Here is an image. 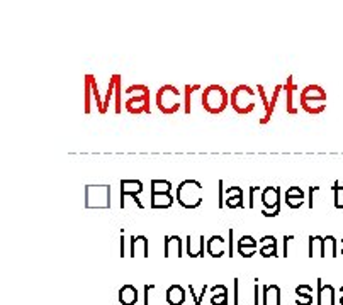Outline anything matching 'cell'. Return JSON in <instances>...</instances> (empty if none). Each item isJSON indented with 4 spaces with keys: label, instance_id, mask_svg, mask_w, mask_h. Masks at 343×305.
<instances>
[{
    "label": "cell",
    "instance_id": "obj_1",
    "mask_svg": "<svg viewBox=\"0 0 343 305\" xmlns=\"http://www.w3.org/2000/svg\"><path fill=\"white\" fill-rule=\"evenodd\" d=\"M201 105L204 107L206 112L213 115H218L221 112L226 110V107L230 105V94L226 92L224 86L221 85H209L206 86L201 94Z\"/></svg>",
    "mask_w": 343,
    "mask_h": 305
},
{
    "label": "cell",
    "instance_id": "obj_2",
    "mask_svg": "<svg viewBox=\"0 0 343 305\" xmlns=\"http://www.w3.org/2000/svg\"><path fill=\"white\" fill-rule=\"evenodd\" d=\"M230 105L240 115H248L256 109V92L250 85H238L230 94Z\"/></svg>",
    "mask_w": 343,
    "mask_h": 305
},
{
    "label": "cell",
    "instance_id": "obj_3",
    "mask_svg": "<svg viewBox=\"0 0 343 305\" xmlns=\"http://www.w3.org/2000/svg\"><path fill=\"white\" fill-rule=\"evenodd\" d=\"M182 97L184 94L180 92L177 86L174 85H163L160 86L158 92H156V107H158V110L161 114L165 115H172L175 114V112L180 110V107H182Z\"/></svg>",
    "mask_w": 343,
    "mask_h": 305
},
{
    "label": "cell",
    "instance_id": "obj_4",
    "mask_svg": "<svg viewBox=\"0 0 343 305\" xmlns=\"http://www.w3.org/2000/svg\"><path fill=\"white\" fill-rule=\"evenodd\" d=\"M301 107L311 115L321 114L326 109V92L320 85H307L301 92Z\"/></svg>",
    "mask_w": 343,
    "mask_h": 305
},
{
    "label": "cell",
    "instance_id": "obj_5",
    "mask_svg": "<svg viewBox=\"0 0 343 305\" xmlns=\"http://www.w3.org/2000/svg\"><path fill=\"white\" fill-rule=\"evenodd\" d=\"M180 207L197 208L203 203V185L197 180H184L177 187V198Z\"/></svg>",
    "mask_w": 343,
    "mask_h": 305
},
{
    "label": "cell",
    "instance_id": "obj_6",
    "mask_svg": "<svg viewBox=\"0 0 343 305\" xmlns=\"http://www.w3.org/2000/svg\"><path fill=\"white\" fill-rule=\"evenodd\" d=\"M110 185H85V208H110Z\"/></svg>",
    "mask_w": 343,
    "mask_h": 305
},
{
    "label": "cell",
    "instance_id": "obj_7",
    "mask_svg": "<svg viewBox=\"0 0 343 305\" xmlns=\"http://www.w3.org/2000/svg\"><path fill=\"white\" fill-rule=\"evenodd\" d=\"M124 109L129 112V114H150L151 107H150V92H146L145 95L136 97V99H128L124 102Z\"/></svg>",
    "mask_w": 343,
    "mask_h": 305
},
{
    "label": "cell",
    "instance_id": "obj_8",
    "mask_svg": "<svg viewBox=\"0 0 343 305\" xmlns=\"http://www.w3.org/2000/svg\"><path fill=\"white\" fill-rule=\"evenodd\" d=\"M208 242L204 236H187L185 239V251L190 258H203L204 256V244Z\"/></svg>",
    "mask_w": 343,
    "mask_h": 305
},
{
    "label": "cell",
    "instance_id": "obj_9",
    "mask_svg": "<svg viewBox=\"0 0 343 305\" xmlns=\"http://www.w3.org/2000/svg\"><path fill=\"white\" fill-rule=\"evenodd\" d=\"M165 258L175 256L182 258L184 256V242L180 236H166L165 237Z\"/></svg>",
    "mask_w": 343,
    "mask_h": 305
},
{
    "label": "cell",
    "instance_id": "obj_10",
    "mask_svg": "<svg viewBox=\"0 0 343 305\" xmlns=\"http://www.w3.org/2000/svg\"><path fill=\"white\" fill-rule=\"evenodd\" d=\"M262 205L264 208H275L280 205V188L267 187L262 190Z\"/></svg>",
    "mask_w": 343,
    "mask_h": 305
},
{
    "label": "cell",
    "instance_id": "obj_11",
    "mask_svg": "<svg viewBox=\"0 0 343 305\" xmlns=\"http://www.w3.org/2000/svg\"><path fill=\"white\" fill-rule=\"evenodd\" d=\"M318 305H335V288L331 285H321L318 278Z\"/></svg>",
    "mask_w": 343,
    "mask_h": 305
},
{
    "label": "cell",
    "instance_id": "obj_12",
    "mask_svg": "<svg viewBox=\"0 0 343 305\" xmlns=\"http://www.w3.org/2000/svg\"><path fill=\"white\" fill-rule=\"evenodd\" d=\"M131 256L133 258H148V239L145 236L131 237Z\"/></svg>",
    "mask_w": 343,
    "mask_h": 305
},
{
    "label": "cell",
    "instance_id": "obj_13",
    "mask_svg": "<svg viewBox=\"0 0 343 305\" xmlns=\"http://www.w3.org/2000/svg\"><path fill=\"white\" fill-rule=\"evenodd\" d=\"M208 254L209 256H213V258H221L224 254V251H226V241H224V237L223 236H211L209 239H208Z\"/></svg>",
    "mask_w": 343,
    "mask_h": 305
},
{
    "label": "cell",
    "instance_id": "obj_14",
    "mask_svg": "<svg viewBox=\"0 0 343 305\" xmlns=\"http://www.w3.org/2000/svg\"><path fill=\"white\" fill-rule=\"evenodd\" d=\"M307 256L325 258V237L321 236H309L307 237Z\"/></svg>",
    "mask_w": 343,
    "mask_h": 305
},
{
    "label": "cell",
    "instance_id": "obj_15",
    "mask_svg": "<svg viewBox=\"0 0 343 305\" xmlns=\"http://www.w3.org/2000/svg\"><path fill=\"white\" fill-rule=\"evenodd\" d=\"M165 297L168 305H182L185 302V290L180 285H172L166 288Z\"/></svg>",
    "mask_w": 343,
    "mask_h": 305
},
{
    "label": "cell",
    "instance_id": "obj_16",
    "mask_svg": "<svg viewBox=\"0 0 343 305\" xmlns=\"http://www.w3.org/2000/svg\"><path fill=\"white\" fill-rule=\"evenodd\" d=\"M262 305H280V288L277 285H265Z\"/></svg>",
    "mask_w": 343,
    "mask_h": 305
},
{
    "label": "cell",
    "instance_id": "obj_17",
    "mask_svg": "<svg viewBox=\"0 0 343 305\" xmlns=\"http://www.w3.org/2000/svg\"><path fill=\"white\" fill-rule=\"evenodd\" d=\"M284 90H285V94H287V105H285V109H287V112H289L291 115H296L297 114V109L294 107V102H292V95H294V92L297 90V85H296L294 76H292V75L287 76V81H285V85H284Z\"/></svg>",
    "mask_w": 343,
    "mask_h": 305
},
{
    "label": "cell",
    "instance_id": "obj_18",
    "mask_svg": "<svg viewBox=\"0 0 343 305\" xmlns=\"http://www.w3.org/2000/svg\"><path fill=\"white\" fill-rule=\"evenodd\" d=\"M119 302L123 305H134L138 302V290L133 285H124L119 290Z\"/></svg>",
    "mask_w": 343,
    "mask_h": 305
},
{
    "label": "cell",
    "instance_id": "obj_19",
    "mask_svg": "<svg viewBox=\"0 0 343 305\" xmlns=\"http://www.w3.org/2000/svg\"><path fill=\"white\" fill-rule=\"evenodd\" d=\"M143 192V183L139 180H121V197L139 195Z\"/></svg>",
    "mask_w": 343,
    "mask_h": 305
},
{
    "label": "cell",
    "instance_id": "obj_20",
    "mask_svg": "<svg viewBox=\"0 0 343 305\" xmlns=\"http://www.w3.org/2000/svg\"><path fill=\"white\" fill-rule=\"evenodd\" d=\"M201 92V85H185L184 88V109L185 114H190L192 112V105H194V95H197Z\"/></svg>",
    "mask_w": 343,
    "mask_h": 305
},
{
    "label": "cell",
    "instance_id": "obj_21",
    "mask_svg": "<svg viewBox=\"0 0 343 305\" xmlns=\"http://www.w3.org/2000/svg\"><path fill=\"white\" fill-rule=\"evenodd\" d=\"M175 198L172 193H151V207L153 208H168Z\"/></svg>",
    "mask_w": 343,
    "mask_h": 305
},
{
    "label": "cell",
    "instance_id": "obj_22",
    "mask_svg": "<svg viewBox=\"0 0 343 305\" xmlns=\"http://www.w3.org/2000/svg\"><path fill=\"white\" fill-rule=\"evenodd\" d=\"M280 90H284V86L275 85V88H274V92H272V97H270L269 110H267V112H265V115L260 119V124H267V122H269V120L272 119V115H274V110H275V105H277V102H279V94H280Z\"/></svg>",
    "mask_w": 343,
    "mask_h": 305
},
{
    "label": "cell",
    "instance_id": "obj_23",
    "mask_svg": "<svg viewBox=\"0 0 343 305\" xmlns=\"http://www.w3.org/2000/svg\"><path fill=\"white\" fill-rule=\"evenodd\" d=\"M112 80H114V109H116V114H121V110H123V102H121V75H112Z\"/></svg>",
    "mask_w": 343,
    "mask_h": 305
},
{
    "label": "cell",
    "instance_id": "obj_24",
    "mask_svg": "<svg viewBox=\"0 0 343 305\" xmlns=\"http://www.w3.org/2000/svg\"><path fill=\"white\" fill-rule=\"evenodd\" d=\"M121 207H123L124 210H128L131 207H136V208H139V210H143L145 203L139 200L138 195H124V197H121Z\"/></svg>",
    "mask_w": 343,
    "mask_h": 305
},
{
    "label": "cell",
    "instance_id": "obj_25",
    "mask_svg": "<svg viewBox=\"0 0 343 305\" xmlns=\"http://www.w3.org/2000/svg\"><path fill=\"white\" fill-rule=\"evenodd\" d=\"M92 83H90V73L85 75V114H90L92 112Z\"/></svg>",
    "mask_w": 343,
    "mask_h": 305
},
{
    "label": "cell",
    "instance_id": "obj_26",
    "mask_svg": "<svg viewBox=\"0 0 343 305\" xmlns=\"http://www.w3.org/2000/svg\"><path fill=\"white\" fill-rule=\"evenodd\" d=\"M146 92H150V88L143 83H136V85H129L128 88L124 90V94L128 95V99H136V97L145 95Z\"/></svg>",
    "mask_w": 343,
    "mask_h": 305
},
{
    "label": "cell",
    "instance_id": "obj_27",
    "mask_svg": "<svg viewBox=\"0 0 343 305\" xmlns=\"http://www.w3.org/2000/svg\"><path fill=\"white\" fill-rule=\"evenodd\" d=\"M172 183L168 180H151V193H170Z\"/></svg>",
    "mask_w": 343,
    "mask_h": 305
},
{
    "label": "cell",
    "instance_id": "obj_28",
    "mask_svg": "<svg viewBox=\"0 0 343 305\" xmlns=\"http://www.w3.org/2000/svg\"><path fill=\"white\" fill-rule=\"evenodd\" d=\"M336 256V239L333 236H325V258Z\"/></svg>",
    "mask_w": 343,
    "mask_h": 305
},
{
    "label": "cell",
    "instance_id": "obj_29",
    "mask_svg": "<svg viewBox=\"0 0 343 305\" xmlns=\"http://www.w3.org/2000/svg\"><path fill=\"white\" fill-rule=\"evenodd\" d=\"M331 192L335 193V208H343V187H340V181H335Z\"/></svg>",
    "mask_w": 343,
    "mask_h": 305
},
{
    "label": "cell",
    "instance_id": "obj_30",
    "mask_svg": "<svg viewBox=\"0 0 343 305\" xmlns=\"http://www.w3.org/2000/svg\"><path fill=\"white\" fill-rule=\"evenodd\" d=\"M226 205L230 208H243L245 207V202H243V193L241 195H233V197H228L226 198Z\"/></svg>",
    "mask_w": 343,
    "mask_h": 305
},
{
    "label": "cell",
    "instance_id": "obj_31",
    "mask_svg": "<svg viewBox=\"0 0 343 305\" xmlns=\"http://www.w3.org/2000/svg\"><path fill=\"white\" fill-rule=\"evenodd\" d=\"M284 198H304V192L299 187H289L284 193Z\"/></svg>",
    "mask_w": 343,
    "mask_h": 305
},
{
    "label": "cell",
    "instance_id": "obj_32",
    "mask_svg": "<svg viewBox=\"0 0 343 305\" xmlns=\"http://www.w3.org/2000/svg\"><path fill=\"white\" fill-rule=\"evenodd\" d=\"M114 80L112 76H110V81H109V86H107V92H105V97H104V110L107 112V107H109V100L114 97Z\"/></svg>",
    "mask_w": 343,
    "mask_h": 305
},
{
    "label": "cell",
    "instance_id": "obj_33",
    "mask_svg": "<svg viewBox=\"0 0 343 305\" xmlns=\"http://www.w3.org/2000/svg\"><path fill=\"white\" fill-rule=\"evenodd\" d=\"M256 94H259V97L262 99V102H264V109L265 112L269 110V105H270V99L267 97V92H265V86L264 85H256Z\"/></svg>",
    "mask_w": 343,
    "mask_h": 305
},
{
    "label": "cell",
    "instance_id": "obj_34",
    "mask_svg": "<svg viewBox=\"0 0 343 305\" xmlns=\"http://www.w3.org/2000/svg\"><path fill=\"white\" fill-rule=\"evenodd\" d=\"M260 254L264 258H274V256H279L277 254V246H262L260 248Z\"/></svg>",
    "mask_w": 343,
    "mask_h": 305
},
{
    "label": "cell",
    "instance_id": "obj_35",
    "mask_svg": "<svg viewBox=\"0 0 343 305\" xmlns=\"http://www.w3.org/2000/svg\"><path fill=\"white\" fill-rule=\"evenodd\" d=\"M228 236H230V241H228V256L233 258L235 256V229L230 227L228 229Z\"/></svg>",
    "mask_w": 343,
    "mask_h": 305
},
{
    "label": "cell",
    "instance_id": "obj_36",
    "mask_svg": "<svg viewBox=\"0 0 343 305\" xmlns=\"http://www.w3.org/2000/svg\"><path fill=\"white\" fill-rule=\"evenodd\" d=\"M236 248H238V253L243 258H251L253 254H256V248L253 246H236Z\"/></svg>",
    "mask_w": 343,
    "mask_h": 305
},
{
    "label": "cell",
    "instance_id": "obj_37",
    "mask_svg": "<svg viewBox=\"0 0 343 305\" xmlns=\"http://www.w3.org/2000/svg\"><path fill=\"white\" fill-rule=\"evenodd\" d=\"M256 244H259V241L253 239L251 236H241L238 239V246H253V248H256Z\"/></svg>",
    "mask_w": 343,
    "mask_h": 305
},
{
    "label": "cell",
    "instance_id": "obj_38",
    "mask_svg": "<svg viewBox=\"0 0 343 305\" xmlns=\"http://www.w3.org/2000/svg\"><path fill=\"white\" fill-rule=\"evenodd\" d=\"M320 190V187H309V190H307V207L309 208H315V193Z\"/></svg>",
    "mask_w": 343,
    "mask_h": 305
},
{
    "label": "cell",
    "instance_id": "obj_39",
    "mask_svg": "<svg viewBox=\"0 0 343 305\" xmlns=\"http://www.w3.org/2000/svg\"><path fill=\"white\" fill-rule=\"evenodd\" d=\"M219 185V192H218V207L219 208H224V181L219 180L218 181Z\"/></svg>",
    "mask_w": 343,
    "mask_h": 305
},
{
    "label": "cell",
    "instance_id": "obj_40",
    "mask_svg": "<svg viewBox=\"0 0 343 305\" xmlns=\"http://www.w3.org/2000/svg\"><path fill=\"white\" fill-rule=\"evenodd\" d=\"M211 303L213 305H228V293L226 295H216V297H211Z\"/></svg>",
    "mask_w": 343,
    "mask_h": 305
},
{
    "label": "cell",
    "instance_id": "obj_41",
    "mask_svg": "<svg viewBox=\"0 0 343 305\" xmlns=\"http://www.w3.org/2000/svg\"><path fill=\"white\" fill-rule=\"evenodd\" d=\"M296 303L297 305H311L312 295H296Z\"/></svg>",
    "mask_w": 343,
    "mask_h": 305
},
{
    "label": "cell",
    "instance_id": "obj_42",
    "mask_svg": "<svg viewBox=\"0 0 343 305\" xmlns=\"http://www.w3.org/2000/svg\"><path fill=\"white\" fill-rule=\"evenodd\" d=\"M126 246H128V239L124 237V231H123V236L119 239V256L124 258L128 256V253H126Z\"/></svg>",
    "mask_w": 343,
    "mask_h": 305
},
{
    "label": "cell",
    "instance_id": "obj_43",
    "mask_svg": "<svg viewBox=\"0 0 343 305\" xmlns=\"http://www.w3.org/2000/svg\"><path fill=\"white\" fill-rule=\"evenodd\" d=\"M228 293V288L224 287V285H214L213 288H211V297H216V295H226Z\"/></svg>",
    "mask_w": 343,
    "mask_h": 305
},
{
    "label": "cell",
    "instance_id": "obj_44",
    "mask_svg": "<svg viewBox=\"0 0 343 305\" xmlns=\"http://www.w3.org/2000/svg\"><path fill=\"white\" fill-rule=\"evenodd\" d=\"M296 295H312V287H309V285H297Z\"/></svg>",
    "mask_w": 343,
    "mask_h": 305
},
{
    "label": "cell",
    "instance_id": "obj_45",
    "mask_svg": "<svg viewBox=\"0 0 343 305\" xmlns=\"http://www.w3.org/2000/svg\"><path fill=\"white\" fill-rule=\"evenodd\" d=\"M284 200L291 208H299L304 203V198H284Z\"/></svg>",
    "mask_w": 343,
    "mask_h": 305
},
{
    "label": "cell",
    "instance_id": "obj_46",
    "mask_svg": "<svg viewBox=\"0 0 343 305\" xmlns=\"http://www.w3.org/2000/svg\"><path fill=\"white\" fill-rule=\"evenodd\" d=\"M280 214V205H277L275 208H262V216L265 217H275Z\"/></svg>",
    "mask_w": 343,
    "mask_h": 305
},
{
    "label": "cell",
    "instance_id": "obj_47",
    "mask_svg": "<svg viewBox=\"0 0 343 305\" xmlns=\"http://www.w3.org/2000/svg\"><path fill=\"white\" fill-rule=\"evenodd\" d=\"M260 246H277V239L274 236H264L260 239Z\"/></svg>",
    "mask_w": 343,
    "mask_h": 305
},
{
    "label": "cell",
    "instance_id": "obj_48",
    "mask_svg": "<svg viewBox=\"0 0 343 305\" xmlns=\"http://www.w3.org/2000/svg\"><path fill=\"white\" fill-rule=\"evenodd\" d=\"M294 241V236H284V249H282V256H289V244Z\"/></svg>",
    "mask_w": 343,
    "mask_h": 305
},
{
    "label": "cell",
    "instance_id": "obj_49",
    "mask_svg": "<svg viewBox=\"0 0 343 305\" xmlns=\"http://www.w3.org/2000/svg\"><path fill=\"white\" fill-rule=\"evenodd\" d=\"M264 188H260V187H250V208H253L255 207V193L256 192H262Z\"/></svg>",
    "mask_w": 343,
    "mask_h": 305
},
{
    "label": "cell",
    "instance_id": "obj_50",
    "mask_svg": "<svg viewBox=\"0 0 343 305\" xmlns=\"http://www.w3.org/2000/svg\"><path fill=\"white\" fill-rule=\"evenodd\" d=\"M243 190H241L240 187H228L226 188V198L228 197H233V195H241Z\"/></svg>",
    "mask_w": 343,
    "mask_h": 305
},
{
    "label": "cell",
    "instance_id": "obj_51",
    "mask_svg": "<svg viewBox=\"0 0 343 305\" xmlns=\"http://www.w3.org/2000/svg\"><path fill=\"white\" fill-rule=\"evenodd\" d=\"M238 285H240V278H235V302H233V305H240V290H238Z\"/></svg>",
    "mask_w": 343,
    "mask_h": 305
},
{
    "label": "cell",
    "instance_id": "obj_52",
    "mask_svg": "<svg viewBox=\"0 0 343 305\" xmlns=\"http://www.w3.org/2000/svg\"><path fill=\"white\" fill-rule=\"evenodd\" d=\"M155 285H145V305H150V292H151V288H153Z\"/></svg>",
    "mask_w": 343,
    "mask_h": 305
},
{
    "label": "cell",
    "instance_id": "obj_53",
    "mask_svg": "<svg viewBox=\"0 0 343 305\" xmlns=\"http://www.w3.org/2000/svg\"><path fill=\"white\" fill-rule=\"evenodd\" d=\"M340 297H343V287L340 288Z\"/></svg>",
    "mask_w": 343,
    "mask_h": 305
},
{
    "label": "cell",
    "instance_id": "obj_54",
    "mask_svg": "<svg viewBox=\"0 0 343 305\" xmlns=\"http://www.w3.org/2000/svg\"><path fill=\"white\" fill-rule=\"evenodd\" d=\"M340 303L343 305V297H340Z\"/></svg>",
    "mask_w": 343,
    "mask_h": 305
},
{
    "label": "cell",
    "instance_id": "obj_55",
    "mask_svg": "<svg viewBox=\"0 0 343 305\" xmlns=\"http://www.w3.org/2000/svg\"><path fill=\"white\" fill-rule=\"evenodd\" d=\"M341 244H343V239H341Z\"/></svg>",
    "mask_w": 343,
    "mask_h": 305
},
{
    "label": "cell",
    "instance_id": "obj_56",
    "mask_svg": "<svg viewBox=\"0 0 343 305\" xmlns=\"http://www.w3.org/2000/svg\"><path fill=\"white\" fill-rule=\"evenodd\" d=\"M341 254H343V249H341Z\"/></svg>",
    "mask_w": 343,
    "mask_h": 305
}]
</instances>
